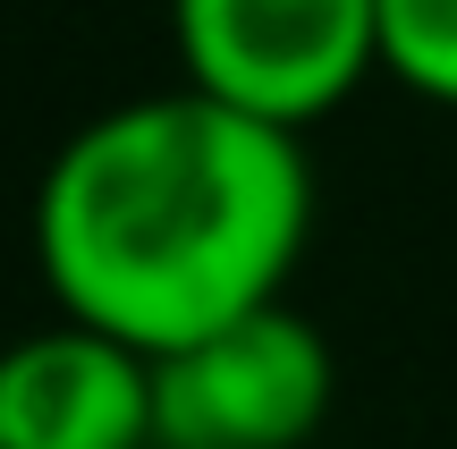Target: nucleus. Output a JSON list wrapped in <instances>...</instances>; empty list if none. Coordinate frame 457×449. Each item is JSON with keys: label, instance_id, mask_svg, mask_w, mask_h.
<instances>
[{"label": "nucleus", "instance_id": "nucleus-1", "mask_svg": "<svg viewBox=\"0 0 457 449\" xmlns=\"http://www.w3.org/2000/svg\"><path fill=\"white\" fill-rule=\"evenodd\" d=\"M305 229V145L195 85L85 119L34 187V263L60 314L136 356L279 305Z\"/></svg>", "mask_w": 457, "mask_h": 449}, {"label": "nucleus", "instance_id": "nucleus-2", "mask_svg": "<svg viewBox=\"0 0 457 449\" xmlns=\"http://www.w3.org/2000/svg\"><path fill=\"white\" fill-rule=\"evenodd\" d=\"M195 94L305 136L381 68L373 0H170Z\"/></svg>", "mask_w": 457, "mask_h": 449}, {"label": "nucleus", "instance_id": "nucleus-3", "mask_svg": "<svg viewBox=\"0 0 457 449\" xmlns=\"http://www.w3.org/2000/svg\"><path fill=\"white\" fill-rule=\"evenodd\" d=\"M330 416V339L262 305L153 356V449H296Z\"/></svg>", "mask_w": 457, "mask_h": 449}, {"label": "nucleus", "instance_id": "nucleus-4", "mask_svg": "<svg viewBox=\"0 0 457 449\" xmlns=\"http://www.w3.org/2000/svg\"><path fill=\"white\" fill-rule=\"evenodd\" d=\"M0 449H153V356L68 314L9 339Z\"/></svg>", "mask_w": 457, "mask_h": 449}, {"label": "nucleus", "instance_id": "nucleus-5", "mask_svg": "<svg viewBox=\"0 0 457 449\" xmlns=\"http://www.w3.org/2000/svg\"><path fill=\"white\" fill-rule=\"evenodd\" d=\"M381 68L424 102H457V0H373Z\"/></svg>", "mask_w": 457, "mask_h": 449}]
</instances>
